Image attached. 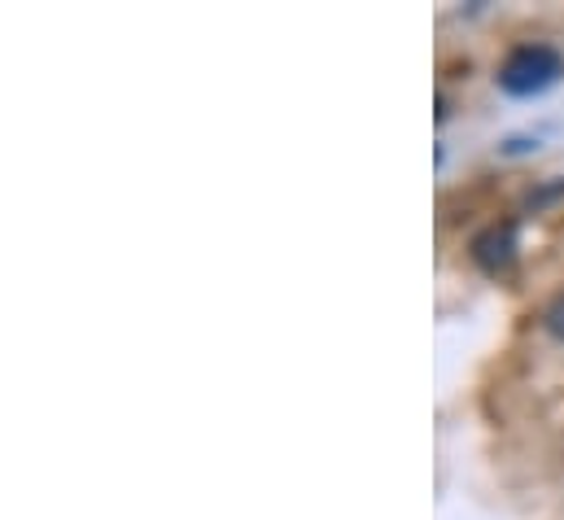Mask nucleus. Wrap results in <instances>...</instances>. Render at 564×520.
I'll use <instances>...</instances> for the list:
<instances>
[{
    "instance_id": "obj_1",
    "label": "nucleus",
    "mask_w": 564,
    "mask_h": 520,
    "mask_svg": "<svg viewBox=\"0 0 564 520\" xmlns=\"http://www.w3.org/2000/svg\"><path fill=\"white\" fill-rule=\"evenodd\" d=\"M561 75L564 57L552 44H521L499 66V88L512 97H534V93H547L552 84H561Z\"/></svg>"
},
{
    "instance_id": "obj_3",
    "label": "nucleus",
    "mask_w": 564,
    "mask_h": 520,
    "mask_svg": "<svg viewBox=\"0 0 564 520\" xmlns=\"http://www.w3.org/2000/svg\"><path fill=\"white\" fill-rule=\"evenodd\" d=\"M543 324H547V333H552V337H561L564 342V293L547 306V311H543Z\"/></svg>"
},
{
    "instance_id": "obj_2",
    "label": "nucleus",
    "mask_w": 564,
    "mask_h": 520,
    "mask_svg": "<svg viewBox=\"0 0 564 520\" xmlns=\"http://www.w3.org/2000/svg\"><path fill=\"white\" fill-rule=\"evenodd\" d=\"M473 259H477V267H486V271L512 267V259H517V228H512V224L486 228V232L473 241Z\"/></svg>"
}]
</instances>
